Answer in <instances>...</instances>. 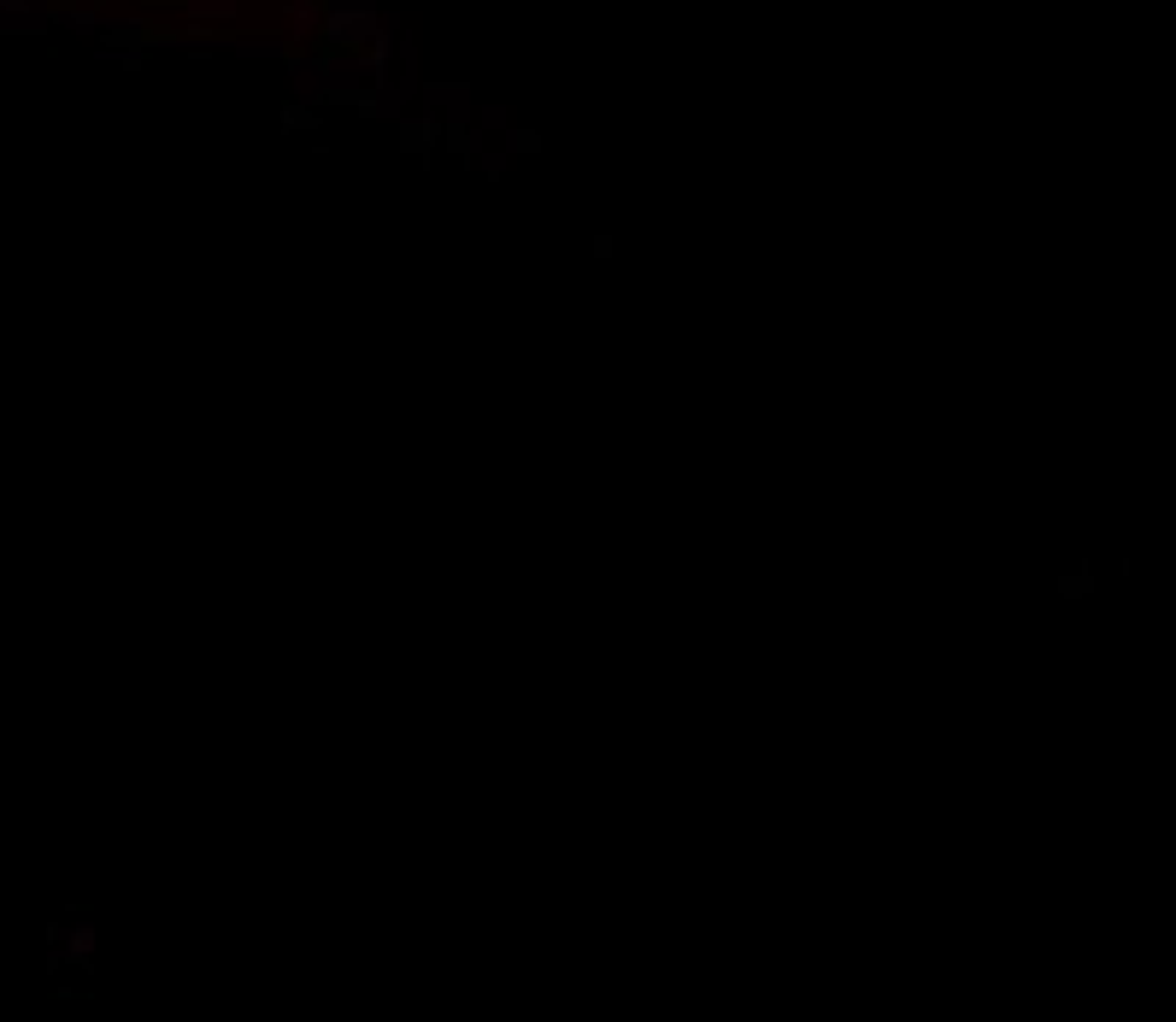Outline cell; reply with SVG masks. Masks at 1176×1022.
I'll list each match as a JSON object with an SVG mask.
<instances>
[{
	"label": "cell",
	"mask_w": 1176,
	"mask_h": 1022,
	"mask_svg": "<svg viewBox=\"0 0 1176 1022\" xmlns=\"http://www.w3.org/2000/svg\"><path fill=\"white\" fill-rule=\"evenodd\" d=\"M412 106H424V113H436L441 124H471L476 100H471V82H418V100Z\"/></svg>",
	"instance_id": "obj_1"
},
{
	"label": "cell",
	"mask_w": 1176,
	"mask_h": 1022,
	"mask_svg": "<svg viewBox=\"0 0 1176 1022\" xmlns=\"http://www.w3.org/2000/svg\"><path fill=\"white\" fill-rule=\"evenodd\" d=\"M324 53V48H318ZM365 95V71H360V53H324V100L329 106H353Z\"/></svg>",
	"instance_id": "obj_2"
},
{
	"label": "cell",
	"mask_w": 1176,
	"mask_h": 1022,
	"mask_svg": "<svg viewBox=\"0 0 1176 1022\" xmlns=\"http://www.w3.org/2000/svg\"><path fill=\"white\" fill-rule=\"evenodd\" d=\"M289 100L294 106H324V53H289Z\"/></svg>",
	"instance_id": "obj_3"
},
{
	"label": "cell",
	"mask_w": 1176,
	"mask_h": 1022,
	"mask_svg": "<svg viewBox=\"0 0 1176 1022\" xmlns=\"http://www.w3.org/2000/svg\"><path fill=\"white\" fill-rule=\"evenodd\" d=\"M224 53L253 59V66H283V59H289V35H277V30H229Z\"/></svg>",
	"instance_id": "obj_4"
},
{
	"label": "cell",
	"mask_w": 1176,
	"mask_h": 1022,
	"mask_svg": "<svg viewBox=\"0 0 1176 1022\" xmlns=\"http://www.w3.org/2000/svg\"><path fill=\"white\" fill-rule=\"evenodd\" d=\"M441 142V118L436 113H407L400 118V153H430Z\"/></svg>",
	"instance_id": "obj_5"
},
{
	"label": "cell",
	"mask_w": 1176,
	"mask_h": 1022,
	"mask_svg": "<svg viewBox=\"0 0 1176 1022\" xmlns=\"http://www.w3.org/2000/svg\"><path fill=\"white\" fill-rule=\"evenodd\" d=\"M324 0H289V42H318Z\"/></svg>",
	"instance_id": "obj_6"
},
{
	"label": "cell",
	"mask_w": 1176,
	"mask_h": 1022,
	"mask_svg": "<svg viewBox=\"0 0 1176 1022\" xmlns=\"http://www.w3.org/2000/svg\"><path fill=\"white\" fill-rule=\"evenodd\" d=\"M441 142H447V147H454V153H459V159L471 165V159H476V153H483V147H489V135L476 130V124H441Z\"/></svg>",
	"instance_id": "obj_7"
},
{
	"label": "cell",
	"mask_w": 1176,
	"mask_h": 1022,
	"mask_svg": "<svg viewBox=\"0 0 1176 1022\" xmlns=\"http://www.w3.org/2000/svg\"><path fill=\"white\" fill-rule=\"evenodd\" d=\"M536 147H541L536 130H500V153H507V159L512 153H536Z\"/></svg>",
	"instance_id": "obj_8"
},
{
	"label": "cell",
	"mask_w": 1176,
	"mask_h": 1022,
	"mask_svg": "<svg viewBox=\"0 0 1176 1022\" xmlns=\"http://www.w3.org/2000/svg\"><path fill=\"white\" fill-rule=\"evenodd\" d=\"M283 124H289V130H318L324 118H318V106H294L289 100V106H283Z\"/></svg>",
	"instance_id": "obj_9"
},
{
	"label": "cell",
	"mask_w": 1176,
	"mask_h": 1022,
	"mask_svg": "<svg viewBox=\"0 0 1176 1022\" xmlns=\"http://www.w3.org/2000/svg\"><path fill=\"white\" fill-rule=\"evenodd\" d=\"M476 171H483L489 182H500L507 177V153H500V147H483V153H476Z\"/></svg>",
	"instance_id": "obj_10"
},
{
	"label": "cell",
	"mask_w": 1176,
	"mask_h": 1022,
	"mask_svg": "<svg viewBox=\"0 0 1176 1022\" xmlns=\"http://www.w3.org/2000/svg\"><path fill=\"white\" fill-rule=\"evenodd\" d=\"M471 124H476V130H483V135H489V130H512L507 106H483V113H471Z\"/></svg>",
	"instance_id": "obj_11"
},
{
	"label": "cell",
	"mask_w": 1176,
	"mask_h": 1022,
	"mask_svg": "<svg viewBox=\"0 0 1176 1022\" xmlns=\"http://www.w3.org/2000/svg\"><path fill=\"white\" fill-rule=\"evenodd\" d=\"M66 24H71V30H82V35H106V18H100V13H71Z\"/></svg>",
	"instance_id": "obj_12"
}]
</instances>
